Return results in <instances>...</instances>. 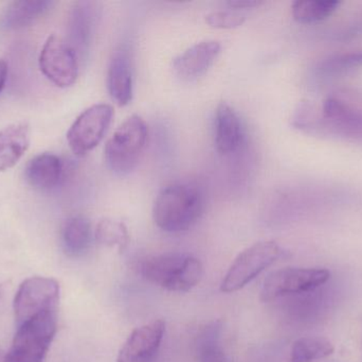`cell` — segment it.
<instances>
[{
    "label": "cell",
    "instance_id": "83f0119b",
    "mask_svg": "<svg viewBox=\"0 0 362 362\" xmlns=\"http://www.w3.org/2000/svg\"><path fill=\"white\" fill-rule=\"evenodd\" d=\"M0 362H4V357L1 356V354H0Z\"/></svg>",
    "mask_w": 362,
    "mask_h": 362
},
{
    "label": "cell",
    "instance_id": "7c38bea8",
    "mask_svg": "<svg viewBox=\"0 0 362 362\" xmlns=\"http://www.w3.org/2000/svg\"><path fill=\"white\" fill-rule=\"evenodd\" d=\"M221 50V45L217 40H202L177 55L173 60L172 67L182 80H195L206 74Z\"/></svg>",
    "mask_w": 362,
    "mask_h": 362
},
{
    "label": "cell",
    "instance_id": "30bf717a",
    "mask_svg": "<svg viewBox=\"0 0 362 362\" xmlns=\"http://www.w3.org/2000/svg\"><path fill=\"white\" fill-rule=\"evenodd\" d=\"M321 125L331 134L362 140V110L342 98L329 96L325 100Z\"/></svg>",
    "mask_w": 362,
    "mask_h": 362
},
{
    "label": "cell",
    "instance_id": "52a82bcc",
    "mask_svg": "<svg viewBox=\"0 0 362 362\" xmlns=\"http://www.w3.org/2000/svg\"><path fill=\"white\" fill-rule=\"evenodd\" d=\"M114 117V108L106 103L93 104L74 120L67 133L74 154L84 157L103 140Z\"/></svg>",
    "mask_w": 362,
    "mask_h": 362
},
{
    "label": "cell",
    "instance_id": "6da1fadb",
    "mask_svg": "<svg viewBox=\"0 0 362 362\" xmlns=\"http://www.w3.org/2000/svg\"><path fill=\"white\" fill-rule=\"evenodd\" d=\"M204 210V196L197 185L177 182L168 185L157 196L153 218L159 229L181 233L191 229Z\"/></svg>",
    "mask_w": 362,
    "mask_h": 362
},
{
    "label": "cell",
    "instance_id": "5bb4252c",
    "mask_svg": "<svg viewBox=\"0 0 362 362\" xmlns=\"http://www.w3.org/2000/svg\"><path fill=\"white\" fill-rule=\"evenodd\" d=\"M107 89L112 99L119 106H125L133 98V74L127 51H116L107 70Z\"/></svg>",
    "mask_w": 362,
    "mask_h": 362
},
{
    "label": "cell",
    "instance_id": "4316f807",
    "mask_svg": "<svg viewBox=\"0 0 362 362\" xmlns=\"http://www.w3.org/2000/svg\"><path fill=\"white\" fill-rule=\"evenodd\" d=\"M6 78H8V65L6 62L0 60V93L6 85Z\"/></svg>",
    "mask_w": 362,
    "mask_h": 362
},
{
    "label": "cell",
    "instance_id": "603a6c76",
    "mask_svg": "<svg viewBox=\"0 0 362 362\" xmlns=\"http://www.w3.org/2000/svg\"><path fill=\"white\" fill-rule=\"evenodd\" d=\"M362 66V50L340 53L323 60L317 66V72L325 76L344 74Z\"/></svg>",
    "mask_w": 362,
    "mask_h": 362
},
{
    "label": "cell",
    "instance_id": "7a4b0ae2",
    "mask_svg": "<svg viewBox=\"0 0 362 362\" xmlns=\"http://www.w3.org/2000/svg\"><path fill=\"white\" fill-rule=\"evenodd\" d=\"M148 282L172 293H187L202 280L204 268L199 259L181 253L151 257L142 267Z\"/></svg>",
    "mask_w": 362,
    "mask_h": 362
},
{
    "label": "cell",
    "instance_id": "44dd1931",
    "mask_svg": "<svg viewBox=\"0 0 362 362\" xmlns=\"http://www.w3.org/2000/svg\"><path fill=\"white\" fill-rule=\"evenodd\" d=\"M221 327L217 323L206 327L198 336L197 355L199 362H230L219 344Z\"/></svg>",
    "mask_w": 362,
    "mask_h": 362
},
{
    "label": "cell",
    "instance_id": "ffe728a7",
    "mask_svg": "<svg viewBox=\"0 0 362 362\" xmlns=\"http://www.w3.org/2000/svg\"><path fill=\"white\" fill-rule=\"evenodd\" d=\"M335 348L323 337H304L297 340L291 348L288 362H313L333 354Z\"/></svg>",
    "mask_w": 362,
    "mask_h": 362
},
{
    "label": "cell",
    "instance_id": "4fadbf2b",
    "mask_svg": "<svg viewBox=\"0 0 362 362\" xmlns=\"http://www.w3.org/2000/svg\"><path fill=\"white\" fill-rule=\"evenodd\" d=\"M244 128L238 113L221 102L215 111L214 140L216 150L229 155L238 150L244 140Z\"/></svg>",
    "mask_w": 362,
    "mask_h": 362
},
{
    "label": "cell",
    "instance_id": "7402d4cb",
    "mask_svg": "<svg viewBox=\"0 0 362 362\" xmlns=\"http://www.w3.org/2000/svg\"><path fill=\"white\" fill-rule=\"evenodd\" d=\"M95 240L102 246L118 247L123 252L129 246V234L127 225L115 219L104 218L98 223L95 231Z\"/></svg>",
    "mask_w": 362,
    "mask_h": 362
},
{
    "label": "cell",
    "instance_id": "d4e9b609",
    "mask_svg": "<svg viewBox=\"0 0 362 362\" xmlns=\"http://www.w3.org/2000/svg\"><path fill=\"white\" fill-rule=\"evenodd\" d=\"M85 9L86 8L81 6L76 8L74 10V21H72L74 36L81 43L86 42L89 32V19H87V11Z\"/></svg>",
    "mask_w": 362,
    "mask_h": 362
},
{
    "label": "cell",
    "instance_id": "484cf974",
    "mask_svg": "<svg viewBox=\"0 0 362 362\" xmlns=\"http://www.w3.org/2000/svg\"><path fill=\"white\" fill-rule=\"evenodd\" d=\"M227 4L234 9H252L259 6L263 2L259 0H229Z\"/></svg>",
    "mask_w": 362,
    "mask_h": 362
},
{
    "label": "cell",
    "instance_id": "cb8c5ba5",
    "mask_svg": "<svg viewBox=\"0 0 362 362\" xmlns=\"http://www.w3.org/2000/svg\"><path fill=\"white\" fill-rule=\"evenodd\" d=\"M246 21L244 14L228 11H217L206 15V21L211 27L217 29H235L240 27Z\"/></svg>",
    "mask_w": 362,
    "mask_h": 362
},
{
    "label": "cell",
    "instance_id": "8992f818",
    "mask_svg": "<svg viewBox=\"0 0 362 362\" xmlns=\"http://www.w3.org/2000/svg\"><path fill=\"white\" fill-rule=\"evenodd\" d=\"M59 285L53 278H30L19 286L14 299L17 327L25 321L59 308Z\"/></svg>",
    "mask_w": 362,
    "mask_h": 362
},
{
    "label": "cell",
    "instance_id": "8fae6325",
    "mask_svg": "<svg viewBox=\"0 0 362 362\" xmlns=\"http://www.w3.org/2000/svg\"><path fill=\"white\" fill-rule=\"evenodd\" d=\"M165 334L163 320L134 329L119 352L117 362H155Z\"/></svg>",
    "mask_w": 362,
    "mask_h": 362
},
{
    "label": "cell",
    "instance_id": "9c48e42d",
    "mask_svg": "<svg viewBox=\"0 0 362 362\" xmlns=\"http://www.w3.org/2000/svg\"><path fill=\"white\" fill-rule=\"evenodd\" d=\"M38 62L44 76L57 86L67 89L76 83L78 74L76 51L59 36L47 38Z\"/></svg>",
    "mask_w": 362,
    "mask_h": 362
},
{
    "label": "cell",
    "instance_id": "3957f363",
    "mask_svg": "<svg viewBox=\"0 0 362 362\" xmlns=\"http://www.w3.org/2000/svg\"><path fill=\"white\" fill-rule=\"evenodd\" d=\"M148 136V125L141 117L132 115L123 121L104 149L108 168L118 176L131 174L144 154Z\"/></svg>",
    "mask_w": 362,
    "mask_h": 362
},
{
    "label": "cell",
    "instance_id": "ac0fdd59",
    "mask_svg": "<svg viewBox=\"0 0 362 362\" xmlns=\"http://www.w3.org/2000/svg\"><path fill=\"white\" fill-rule=\"evenodd\" d=\"M63 244L70 255H81L90 246L93 232L88 219L74 216L66 221L63 227Z\"/></svg>",
    "mask_w": 362,
    "mask_h": 362
},
{
    "label": "cell",
    "instance_id": "2e32d148",
    "mask_svg": "<svg viewBox=\"0 0 362 362\" xmlns=\"http://www.w3.org/2000/svg\"><path fill=\"white\" fill-rule=\"evenodd\" d=\"M63 174V163L52 153L36 155L25 168V178L31 186L50 189L57 186Z\"/></svg>",
    "mask_w": 362,
    "mask_h": 362
},
{
    "label": "cell",
    "instance_id": "5b68a950",
    "mask_svg": "<svg viewBox=\"0 0 362 362\" xmlns=\"http://www.w3.org/2000/svg\"><path fill=\"white\" fill-rule=\"evenodd\" d=\"M282 255L283 250L276 242H261L252 244L236 257L221 283V291L231 293L240 290Z\"/></svg>",
    "mask_w": 362,
    "mask_h": 362
},
{
    "label": "cell",
    "instance_id": "e0dca14e",
    "mask_svg": "<svg viewBox=\"0 0 362 362\" xmlns=\"http://www.w3.org/2000/svg\"><path fill=\"white\" fill-rule=\"evenodd\" d=\"M52 1L46 0H23L6 6L0 18V25L6 30H18L28 27L48 12Z\"/></svg>",
    "mask_w": 362,
    "mask_h": 362
},
{
    "label": "cell",
    "instance_id": "277c9868",
    "mask_svg": "<svg viewBox=\"0 0 362 362\" xmlns=\"http://www.w3.org/2000/svg\"><path fill=\"white\" fill-rule=\"evenodd\" d=\"M57 331V310L38 315L18 325L4 362H44Z\"/></svg>",
    "mask_w": 362,
    "mask_h": 362
},
{
    "label": "cell",
    "instance_id": "9a60e30c",
    "mask_svg": "<svg viewBox=\"0 0 362 362\" xmlns=\"http://www.w3.org/2000/svg\"><path fill=\"white\" fill-rule=\"evenodd\" d=\"M29 144L30 128L27 123H13L0 130V171L14 167Z\"/></svg>",
    "mask_w": 362,
    "mask_h": 362
},
{
    "label": "cell",
    "instance_id": "ba28073f",
    "mask_svg": "<svg viewBox=\"0 0 362 362\" xmlns=\"http://www.w3.org/2000/svg\"><path fill=\"white\" fill-rule=\"evenodd\" d=\"M329 278L331 272L327 269L284 268L276 270L264 281L261 300L270 302L285 295L308 293L325 284Z\"/></svg>",
    "mask_w": 362,
    "mask_h": 362
},
{
    "label": "cell",
    "instance_id": "d6986e66",
    "mask_svg": "<svg viewBox=\"0 0 362 362\" xmlns=\"http://www.w3.org/2000/svg\"><path fill=\"white\" fill-rule=\"evenodd\" d=\"M339 6L338 0H296L291 6V13L297 23L308 25L325 21Z\"/></svg>",
    "mask_w": 362,
    "mask_h": 362
}]
</instances>
